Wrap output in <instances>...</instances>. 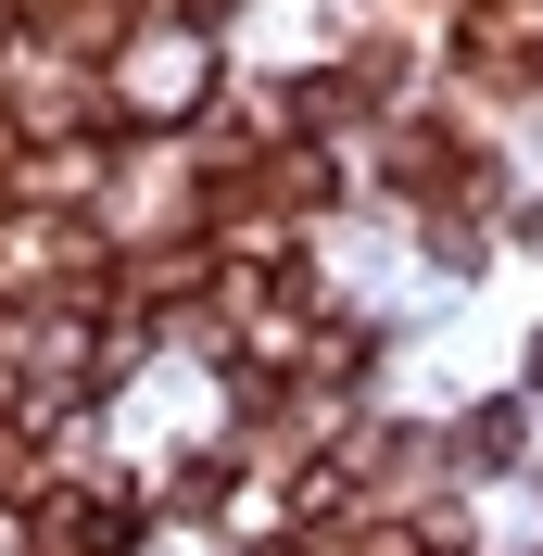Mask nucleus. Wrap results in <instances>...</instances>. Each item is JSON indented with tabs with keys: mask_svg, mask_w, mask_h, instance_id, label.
Returning a JSON list of instances; mask_svg holds the SVG:
<instances>
[{
	"mask_svg": "<svg viewBox=\"0 0 543 556\" xmlns=\"http://www.w3.org/2000/svg\"><path fill=\"white\" fill-rule=\"evenodd\" d=\"M455 455H468V468H506V455H518V417H506V405L468 417V430H455Z\"/></svg>",
	"mask_w": 543,
	"mask_h": 556,
	"instance_id": "f257e3e1",
	"label": "nucleus"
}]
</instances>
